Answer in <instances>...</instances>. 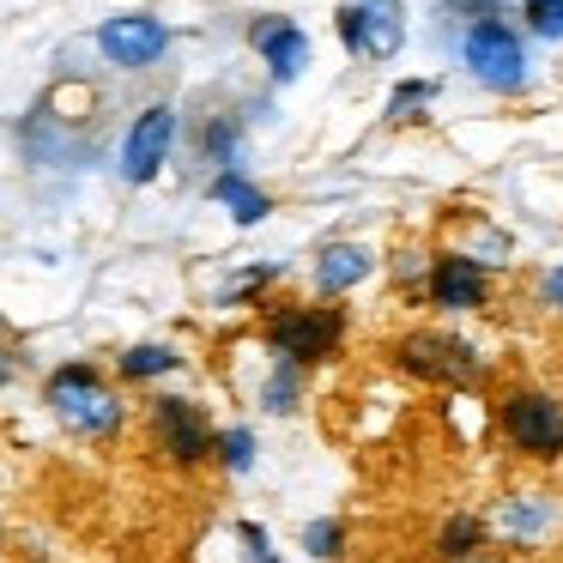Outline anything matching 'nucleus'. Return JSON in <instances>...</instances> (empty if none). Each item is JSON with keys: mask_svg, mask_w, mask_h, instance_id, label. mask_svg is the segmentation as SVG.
Returning <instances> with one entry per match:
<instances>
[{"mask_svg": "<svg viewBox=\"0 0 563 563\" xmlns=\"http://www.w3.org/2000/svg\"><path fill=\"white\" fill-rule=\"evenodd\" d=\"M267 279H279V267H255V273H243V279H236L231 291H224V303H243V297H255Z\"/></svg>", "mask_w": 563, "mask_h": 563, "instance_id": "obj_23", "label": "nucleus"}, {"mask_svg": "<svg viewBox=\"0 0 563 563\" xmlns=\"http://www.w3.org/2000/svg\"><path fill=\"white\" fill-rule=\"evenodd\" d=\"M152 437H158L164 461L200 466V461H212L219 430L207 424V412H200L195 400H183V394H158V400H152Z\"/></svg>", "mask_w": 563, "mask_h": 563, "instance_id": "obj_5", "label": "nucleus"}, {"mask_svg": "<svg viewBox=\"0 0 563 563\" xmlns=\"http://www.w3.org/2000/svg\"><path fill=\"white\" fill-rule=\"evenodd\" d=\"M170 146H176V110L170 103H146V110L134 115V128H128V140H122V176L134 188H146L152 176L164 170Z\"/></svg>", "mask_w": 563, "mask_h": 563, "instance_id": "obj_8", "label": "nucleus"}, {"mask_svg": "<svg viewBox=\"0 0 563 563\" xmlns=\"http://www.w3.org/2000/svg\"><path fill=\"white\" fill-rule=\"evenodd\" d=\"M521 19L539 31V37H551V43L563 37V0H527V7H521Z\"/></svg>", "mask_w": 563, "mask_h": 563, "instance_id": "obj_21", "label": "nucleus"}, {"mask_svg": "<svg viewBox=\"0 0 563 563\" xmlns=\"http://www.w3.org/2000/svg\"><path fill=\"white\" fill-rule=\"evenodd\" d=\"M176 364H183V357H176V345H158V340L128 345V352L115 357V369H122L128 382H158V376H170Z\"/></svg>", "mask_w": 563, "mask_h": 563, "instance_id": "obj_16", "label": "nucleus"}, {"mask_svg": "<svg viewBox=\"0 0 563 563\" xmlns=\"http://www.w3.org/2000/svg\"><path fill=\"white\" fill-rule=\"evenodd\" d=\"M400 7L394 0H364V7H340V37L352 55H394L400 49Z\"/></svg>", "mask_w": 563, "mask_h": 563, "instance_id": "obj_10", "label": "nucleus"}, {"mask_svg": "<svg viewBox=\"0 0 563 563\" xmlns=\"http://www.w3.org/2000/svg\"><path fill=\"white\" fill-rule=\"evenodd\" d=\"M98 49L110 55L115 67H152L164 49H170V31H164V19H152V13H122V19H103Z\"/></svg>", "mask_w": 563, "mask_h": 563, "instance_id": "obj_9", "label": "nucleus"}, {"mask_svg": "<svg viewBox=\"0 0 563 563\" xmlns=\"http://www.w3.org/2000/svg\"><path fill=\"white\" fill-rule=\"evenodd\" d=\"M297 400H303V369H297V364H273L267 388H261V406L285 418V412H297Z\"/></svg>", "mask_w": 563, "mask_h": 563, "instance_id": "obj_17", "label": "nucleus"}, {"mask_svg": "<svg viewBox=\"0 0 563 563\" xmlns=\"http://www.w3.org/2000/svg\"><path fill=\"white\" fill-rule=\"evenodd\" d=\"M43 406L79 437H115L122 430V400L110 394V382L98 376V364H62L43 382Z\"/></svg>", "mask_w": 563, "mask_h": 563, "instance_id": "obj_1", "label": "nucleus"}, {"mask_svg": "<svg viewBox=\"0 0 563 563\" xmlns=\"http://www.w3.org/2000/svg\"><path fill=\"white\" fill-rule=\"evenodd\" d=\"M376 273V255L364 243H328L316 255V291L321 297H345L352 285H364Z\"/></svg>", "mask_w": 563, "mask_h": 563, "instance_id": "obj_12", "label": "nucleus"}, {"mask_svg": "<svg viewBox=\"0 0 563 563\" xmlns=\"http://www.w3.org/2000/svg\"><path fill=\"white\" fill-rule=\"evenodd\" d=\"M249 37H255L261 62H267V74L279 79V86H291V79L309 67V37L291 25V19H261Z\"/></svg>", "mask_w": 563, "mask_h": 563, "instance_id": "obj_11", "label": "nucleus"}, {"mask_svg": "<svg viewBox=\"0 0 563 563\" xmlns=\"http://www.w3.org/2000/svg\"><path fill=\"white\" fill-rule=\"evenodd\" d=\"M430 91H437L430 79H406V86L388 98V122H412V110H424V103H430Z\"/></svg>", "mask_w": 563, "mask_h": 563, "instance_id": "obj_20", "label": "nucleus"}, {"mask_svg": "<svg viewBox=\"0 0 563 563\" xmlns=\"http://www.w3.org/2000/svg\"><path fill=\"white\" fill-rule=\"evenodd\" d=\"M497 430L527 461H563V400L545 388H509L497 400Z\"/></svg>", "mask_w": 563, "mask_h": 563, "instance_id": "obj_4", "label": "nucleus"}, {"mask_svg": "<svg viewBox=\"0 0 563 563\" xmlns=\"http://www.w3.org/2000/svg\"><path fill=\"white\" fill-rule=\"evenodd\" d=\"M424 291H430V303L449 309V316H473V309L490 303V261L466 255V249H449V255L430 261Z\"/></svg>", "mask_w": 563, "mask_h": 563, "instance_id": "obj_7", "label": "nucleus"}, {"mask_svg": "<svg viewBox=\"0 0 563 563\" xmlns=\"http://www.w3.org/2000/svg\"><path fill=\"white\" fill-rule=\"evenodd\" d=\"M485 533L490 527L478 521V515H449V521H442V533H437V558L442 563H473V558H485Z\"/></svg>", "mask_w": 563, "mask_h": 563, "instance_id": "obj_15", "label": "nucleus"}, {"mask_svg": "<svg viewBox=\"0 0 563 563\" xmlns=\"http://www.w3.org/2000/svg\"><path fill=\"white\" fill-rule=\"evenodd\" d=\"M558 521V509H551V497H509L497 509V533L515 539V545H527V539H539L545 527Z\"/></svg>", "mask_w": 563, "mask_h": 563, "instance_id": "obj_14", "label": "nucleus"}, {"mask_svg": "<svg viewBox=\"0 0 563 563\" xmlns=\"http://www.w3.org/2000/svg\"><path fill=\"white\" fill-rule=\"evenodd\" d=\"M539 303H545V309H563V267H545V273H539Z\"/></svg>", "mask_w": 563, "mask_h": 563, "instance_id": "obj_24", "label": "nucleus"}, {"mask_svg": "<svg viewBox=\"0 0 563 563\" xmlns=\"http://www.w3.org/2000/svg\"><path fill=\"white\" fill-rule=\"evenodd\" d=\"M236 539H243V563H279V558H273V539H267V527L243 521V527H236Z\"/></svg>", "mask_w": 563, "mask_h": 563, "instance_id": "obj_22", "label": "nucleus"}, {"mask_svg": "<svg viewBox=\"0 0 563 563\" xmlns=\"http://www.w3.org/2000/svg\"><path fill=\"white\" fill-rule=\"evenodd\" d=\"M394 364L406 376L430 382V388H478L485 382V357L461 340V333H437V328H412L394 340Z\"/></svg>", "mask_w": 563, "mask_h": 563, "instance_id": "obj_2", "label": "nucleus"}, {"mask_svg": "<svg viewBox=\"0 0 563 563\" xmlns=\"http://www.w3.org/2000/svg\"><path fill=\"white\" fill-rule=\"evenodd\" d=\"M267 345L279 364H321V357H333L345 345V309L333 303H285L267 316Z\"/></svg>", "mask_w": 563, "mask_h": 563, "instance_id": "obj_3", "label": "nucleus"}, {"mask_svg": "<svg viewBox=\"0 0 563 563\" xmlns=\"http://www.w3.org/2000/svg\"><path fill=\"white\" fill-rule=\"evenodd\" d=\"M303 551L309 558H345V521L340 515H321L303 527Z\"/></svg>", "mask_w": 563, "mask_h": 563, "instance_id": "obj_19", "label": "nucleus"}, {"mask_svg": "<svg viewBox=\"0 0 563 563\" xmlns=\"http://www.w3.org/2000/svg\"><path fill=\"white\" fill-rule=\"evenodd\" d=\"M466 67H473V79L490 91H521V79H527L521 37H515L509 25H497V19H478V25L466 31Z\"/></svg>", "mask_w": 563, "mask_h": 563, "instance_id": "obj_6", "label": "nucleus"}, {"mask_svg": "<svg viewBox=\"0 0 563 563\" xmlns=\"http://www.w3.org/2000/svg\"><path fill=\"white\" fill-rule=\"evenodd\" d=\"M212 454H219V466H224V473H249V466H255V430H249V424L219 430Z\"/></svg>", "mask_w": 563, "mask_h": 563, "instance_id": "obj_18", "label": "nucleus"}, {"mask_svg": "<svg viewBox=\"0 0 563 563\" xmlns=\"http://www.w3.org/2000/svg\"><path fill=\"white\" fill-rule=\"evenodd\" d=\"M212 200H219V207L231 212L236 224H243V231H249V224H261V219L273 212L267 188H255L243 170H219V176H212Z\"/></svg>", "mask_w": 563, "mask_h": 563, "instance_id": "obj_13", "label": "nucleus"}]
</instances>
